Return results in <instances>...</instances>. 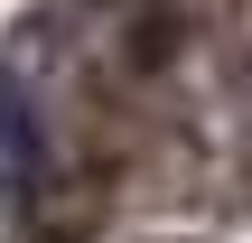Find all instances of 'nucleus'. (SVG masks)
Instances as JSON below:
<instances>
[{
    "label": "nucleus",
    "mask_w": 252,
    "mask_h": 243,
    "mask_svg": "<svg viewBox=\"0 0 252 243\" xmlns=\"http://www.w3.org/2000/svg\"><path fill=\"white\" fill-rule=\"evenodd\" d=\"M0 243H252V0H47L0 75Z\"/></svg>",
    "instance_id": "nucleus-1"
}]
</instances>
